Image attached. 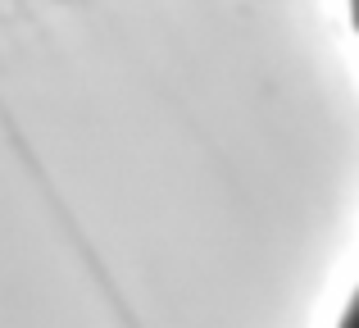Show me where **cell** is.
I'll list each match as a JSON object with an SVG mask.
<instances>
[{"label": "cell", "mask_w": 359, "mask_h": 328, "mask_svg": "<svg viewBox=\"0 0 359 328\" xmlns=\"http://www.w3.org/2000/svg\"><path fill=\"white\" fill-rule=\"evenodd\" d=\"M341 328H359V292L351 296V306H346V315H341Z\"/></svg>", "instance_id": "cell-1"}, {"label": "cell", "mask_w": 359, "mask_h": 328, "mask_svg": "<svg viewBox=\"0 0 359 328\" xmlns=\"http://www.w3.org/2000/svg\"><path fill=\"white\" fill-rule=\"evenodd\" d=\"M351 23H355V32H359V0H351Z\"/></svg>", "instance_id": "cell-2"}]
</instances>
